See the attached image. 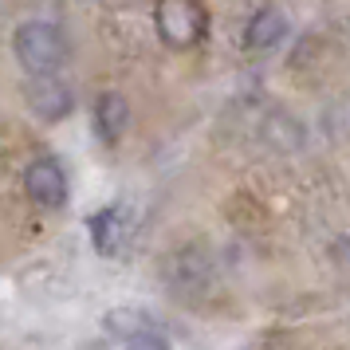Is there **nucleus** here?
<instances>
[{"mask_svg":"<svg viewBox=\"0 0 350 350\" xmlns=\"http://www.w3.org/2000/svg\"><path fill=\"white\" fill-rule=\"evenodd\" d=\"M154 32L161 48L193 51L208 36V12L201 0H158L154 4Z\"/></svg>","mask_w":350,"mask_h":350,"instance_id":"f03ea898","label":"nucleus"},{"mask_svg":"<svg viewBox=\"0 0 350 350\" xmlns=\"http://www.w3.org/2000/svg\"><path fill=\"white\" fill-rule=\"evenodd\" d=\"M24 103L40 122H64L75 111V87L59 75H40V79L24 83Z\"/></svg>","mask_w":350,"mask_h":350,"instance_id":"7ed1b4c3","label":"nucleus"},{"mask_svg":"<svg viewBox=\"0 0 350 350\" xmlns=\"http://www.w3.org/2000/svg\"><path fill=\"white\" fill-rule=\"evenodd\" d=\"M264 142L275 146L280 154H291V150H303L307 134H303V122L295 118V114L275 111V114L268 118V126H264Z\"/></svg>","mask_w":350,"mask_h":350,"instance_id":"6e6552de","label":"nucleus"},{"mask_svg":"<svg viewBox=\"0 0 350 350\" xmlns=\"http://www.w3.org/2000/svg\"><path fill=\"white\" fill-rule=\"evenodd\" d=\"M67 170L59 165V158H32L24 170V193L32 197L40 208H64L67 205Z\"/></svg>","mask_w":350,"mask_h":350,"instance_id":"20e7f679","label":"nucleus"},{"mask_svg":"<svg viewBox=\"0 0 350 350\" xmlns=\"http://www.w3.org/2000/svg\"><path fill=\"white\" fill-rule=\"evenodd\" d=\"M95 134L98 142L107 146H118L122 142V134L130 130V103L122 91H103V95L95 98Z\"/></svg>","mask_w":350,"mask_h":350,"instance_id":"423d86ee","label":"nucleus"},{"mask_svg":"<svg viewBox=\"0 0 350 350\" xmlns=\"http://www.w3.org/2000/svg\"><path fill=\"white\" fill-rule=\"evenodd\" d=\"M126 350H170V342H165L161 334H154V331H138L126 342Z\"/></svg>","mask_w":350,"mask_h":350,"instance_id":"1a4fd4ad","label":"nucleus"},{"mask_svg":"<svg viewBox=\"0 0 350 350\" xmlns=\"http://www.w3.org/2000/svg\"><path fill=\"white\" fill-rule=\"evenodd\" d=\"M287 36H291V20H287L284 8L260 4L252 16H248V24H244V48L256 51V55H264V51L280 48Z\"/></svg>","mask_w":350,"mask_h":350,"instance_id":"39448f33","label":"nucleus"},{"mask_svg":"<svg viewBox=\"0 0 350 350\" xmlns=\"http://www.w3.org/2000/svg\"><path fill=\"white\" fill-rule=\"evenodd\" d=\"M12 55H16L20 71L28 79L59 75L71 64V36L64 32L59 20H48V16L20 20L16 32H12Z\"/></svg>","mask_w":350,"mask_h":350,"instance_id":"f257e3e1","label":"nucleus"},{"mask_svg":"<svg viewBox=\"0 0 350 350\" xmlns=\"http://www.w3.org/2000/svg\"><path fill=\"white\" fill-rule=\"evenodd\" d=\"M130 232L126 221V205H107L91 217V237H95V248L103 256H118L122 252V240Z\"/></svg>","mask_w":350,"mask_h":350,"instance_id":"0eeeda50","label":"nucleus"}]
</instances>
